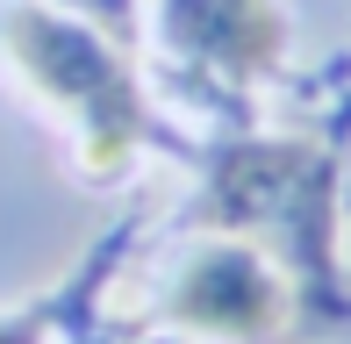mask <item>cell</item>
Segmentation results:
<instances>
[{"instance_id": "1", "label": "cell", "mask_w": 351, "mask_h": 344, "mask_svg": "<svg viewBox=\"0 0 351 344\" xmlns=\"http://www.w3.org/2000/svg\"><path fill=\"white\" fill-rule=\"evenodd\" d=\"M0 36H8L14 65H22L29 79L51 93L58 108H72L79 136H86V165L108 172V165L130 158V144H136V86H130V72H122V58L108 51L93 29H79L65 14L22 0V8H8Z\"/></svg>"}, {"instance_id": "2", "label": "cell", "mask_w": 351, "mask_h": 344, "mask_svg": "<svg viewBox=\"0 0 351 344\" xmlns=\"http://www.w3.org/2000/svg\"><path fill=\"white\" fill-rule=\"evenodd\" d=\"M280 308H287V287L251 244H208L201 258H186L180 287H172V316L208 337H265Z\"/></svg>"}, {"instance_id": "3", "label": "cell", "mask_w": 351, "mask_h": 344, "mask_svg": "<svg viewBox=\"0 0 351 344\" xmlns=\"http://www.w3.org/2000/svg\"><path fill=\"white\" fill-rule=\"evenodd\" d=\"M165 36L186 58H201L208 72L251 79L280 58L287 29H280L273 0H165Z\"/></svg>"}]
</instances>
